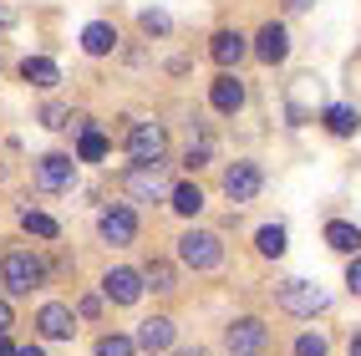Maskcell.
Returning a JSON list of instances; mask_svg holds the SVG:
<instances>
[{
  "instance_id": "cell-1",
  "label": "cell",
  "mask_w": 361,
  "mask_h": 356,
  "mask_svg": "<svg viewBox=\"0 0 361 356\" xmlns=\"http://www.w3.org/2000/svg\"><path fill=\"white\" fill-rule=\"evenodd\" d=\"M41 280H46V259H41V254H31V250H11L6 259H0V285H6L11 295H31Z\"/></svg>"
},
{
  "instance_id": "cell-2",
  "label": "cell",
  "mask_w": 361,
  "mask_h": 356,
  "mask_svg": "<svg viewBox=\"0 0 361 356\" xmlns=\"http://www.w3.org/2000/svg\"><path fill=\"white\" fill-rule=\"evenodd\" d=\"M178 259L194 265V270H214L224 259V245H219V234H209V229H188L178 240Z\"/></svg>"
},
{
  "instance_id": "cell-3",
  "label": "cell",
  "mask_w": 361,
  "mask_h": 356,
  "mask_svg": "<svg viewBox=\"0 0 361 356\" xmlns=\"http://www.w3.org/2000/svg\"><path fill=\"white\" fill-rule=\"evenodd\" d=\"M275 300L290 316H321L326 311V290H321V285H310V280H285L275 290Z\"/></svg>"
},
{
  "instance_id": "cell-4",
  "label": "cell",
  "mask_w": 361,
  "mask_h": 356,
  "mask_svg": "<svg viewBox=\"0 0 361 356\" xmlns=\"http://www.w3.org/2000/svg\"><path fill=\"white\" fill-rule=\"evenodd\" d=\"M123 183H128V194H133L137 204H158V199L173 194L158 163H137V168H128V173H123Z\"/></svg>"
},
{
  "instance_id": "cell-5",
  "label": "cell",
  "mask_w": 361,
  "mask_h": 356,
  "mask_svg": "<svg viewBox=\"0 0 361 356\" xmlns=\"http://www.w3.org/2000/svg\"><path fill=\"white\" fill-rule=\"evenodd\" d=\"M264 341H270V331H264V321H255V316H239V321H229V331H224L229 356H259Z\"/></svg>"
},
{
  "instance_id": "cell-6",
  "label": "cell",
  "mask_w": 361,
  "mask_h": 356,
  "mask_svg": "<svg viewBox=\"0 0 361 356\" xmlns=\"http://www.w3.org/2000/svg\"><path fill=\"white\" fill-rule=\"evenodd\" d=\"M128 153H133V163H163V153H168L163 123H137L128 133Z\"/></svg>"
},
{
  "instance_id": "cell-7",
  "label": "cell",
  "mask_w": 361,
  "mask_h": 356,
  "mask_svg": "<svg viewBox=\"0 0 361 356\" xmlns=\"http://www.w3.org/2000/svg\"><path fill=\"white\" fill-rule=\"evenodd\" d=\"M259 188H264V173L255 168V163H229V168H224V194L234 204H250Z\"/></svg>"
},
{
  "instance_id": "cell-8",
  "label": "cell",
  "mask_w": 361,
  "mask_h": 356,
  "mask_svg": "<svg viewBox=\"0 0 361 356\" xmlns=\"http://www.w3.org/2000/svg\"><path fill=\"white\" fill-rule=\"evenodd\" d=\"M71 178H77V163H71L66 153H46L36 163V183L51 188V194H56V188H71Z\"/></svg>"
},
{
  "instance_id": "cell-9",
  "label": "cell",
  "mask_w": 361,
  "mask_h": 356,
  "mask_svg": "<svg viewBox=\"0 0 361 356\" xmlns=\"http://www.w3.org/2000/svg\"><path fill=\"white\" fill-rule=\"evenodd\" d=\"M36 326H41V336H46V341H66L71 331H77V316H71V305L51 300V305H41V316H36Z\"/></svg>"
},
{
  "instance_id": "cell-10",
  "label": "cell",
  "mask_w": 361,
  "mask_h": 356,
  "mask_svg": "<svg viewBox=\"0 0 361 356\" xmlns=\"http://www.w3.org/2000/svg\"><path fill=\"white\" fill-rule=\"evenodd\" d=\"M97 229H102L107 245H133V240H137V219H133V209H123V204L107 209L102 219H97Z\"/></svg>"
},
{
  "instance_id": "cell-11",
  "label": "cell",
  "mask_w": 361,
  "mask_h": 356,
  "mask_svg": "<svg viewBox=\"0 0 361 356\" xmlns=\"http://www.w3.org/2000/svg\"><path fill=\"white\" fill-rule=\"evenodd\" d=\"M255 56L264 61V66H280L285 56H290V36H285V26H259V36H255Z\"/></svg>"
},
{
  "instance_id": "cell-12",
  "label": "cell",
  "mask_w": 361,
  "mask_h": 356,
  "mask_svg": "<svg viewBox=\"0 0 361 356\" xmlns=\"http://www.w3.org/2000/svg\"><path fill=\"white\" fill-rule=\"evenodd\" d=\"M209 102H214V112H239V107H245V82H239L234 77V71H219V82H214L209 87Z\"/></svg>"
},
{
  "instance_id": "cell-13",
  "label": "cell",
  "mask_w": 361,
  "mask_h": 356,
  "mask_svg": "<svg viewBox=\"0 0 361 356\" xmlns=\"http://www.w3.org/2000/svg\"><path fill=\"white\" fill-rule=\"evenodd\" d=\"M245 51H250V41H245V36H239V31H214V41H209V56H214V61H219L224 71H229V66H239V61H245Z\"/></svg>"
},
{
  "instance_id": "cell-14",
  "label": "cell",
  "mask_w": 361,
  "mask_h": 356,
  "mask_svg": "<svg viewBox=\"0 0 361 356\" xmlns=\"http://www.w3.org/2000/svg\"><path fill=\"white\" fill-rule=\"evenodd\" d=\"M133 341H137V351H168V346H173V321H168V316H148L137 326Z\"/></svg>"
},
{
  "instance_id": "cell-15",
  "label": "cell",
  "mask_w": 361,
  "mask_h": 356,
  "mask_svg": "<svg viewBox=\"0 0 361 356\" xmlns=\"http://www.w3.org/2000/svg\"><path fill=\"white\" fill-rule=\"evenodd\" d=\"M102 290H107L117 305H133V300L142 295V275H137V270H107Z\"/></svg>"
},
{
  "instance_id": "cell-16",
  "label": "cell",
  "mask_w": 361,
  "mask_h": 356,
  "mask_svg": "<svg viewBox=\"0 0 361 356\" xmlns=\"http://www.w3.org/2000/svg\"><path fill=\"white\" fill-rule=\"evenodd\" d=\"M20 77H26L31 87H41V92H51V87L61 82V71H56V61H51V56H26Z\"/></svg>"
},
{
  "instance_id": "cell-17",
  "label": "cell",
  "mask_w": 361,
  "mask_h": 356,
  "mask_svg": "<svg viewBox=\"0 0 361 356\" xmlns=\"http://www.w3.org/2000/svg\"><path fill=\"white\" fill-rule=\"evenodd\" d=\"M326 245L341 250V254H361V229L346 224V219H331V224H326Z\"/></svg>"
},
{
  "instance_id": "cell-18",
  "label": "cell",
  "mask_w": 361,
  "mask_h": 356,
  "mask_svg": "<svg viewBox=\"0 0 361 356\" xmlns=\"http://www.w3.org/2000/svg\"><path fill=\"white\" fill-rule=\"evenodd\" d=\"M112 46H117V31L107 26V20H92V26L82 31V51L87 56H107Z\"/></svg>"
},
{
  "instance_id": "cell-19",
  "label": "cell",
  "mask_w": 361,
  "mask_h": 356,
  "mask_svg": "<svg viewBox=\"0 0 361 356\" xmlns=\"http://www.w3.org/2000/svg\"><path fill=\"white\" fill-rule=\"evenodd\" d=\"M321 123H326V133H336V137H351V133L361 128V117H356V107L336 102V107H326V112H321Z\"/></svg>"
},
{
  "instance_id": "cell-20",
  "label": "cell",
  "mask_w": 361,
  "mask_h": 356,
  "mask_svg": "<svg viewBox=\"0 0 361 356\" xmlns=\"http://www.w3.org/2000/svg\"><path fill=\"white\" fill-rule=\"evenodd\" d=\"M168 204H173V214H183V219H194V214L204 209V188H199V183H178L173 194H168Z\"/></svg>"
},
{
  "instance_id": "cell-21",
  "label": "cell",
  "mask_w": 361,
  "mask_h": 356,
  "mask_svg": "<svg viewBox=\"0 0 361 356\" xmlns=\"http://www.w3.org/2000/svg\"><path fill=\"white\" fill-rule=\"evenodd\" d=\"M20 229H26V234H36V240H56V219H51V214H41V209H20Z\"/></svg>"
},
{
  "instance_id": "cell-22",
  "label": "cell",
  "mask_w": 361,
  "mask_h": 356,
  "mask_svg": "<svg viewBox=\"0 0 361 356\" xmlns=\"http://www.w3.org/2000/svg\"><path fill=\"white\" fill-rule=\"evenodd\" d=\"M255 245H259V254H285V224H264L259 234H255Z\"/></svg>"
},
{
  "instance_id": "cell-23",
  "label": "cell",
  "mask_w": 361,
  "mask_h": 356,
  "mask_svg": "<svg viewBox=\"0 0 361 356\" xmlns=\"http://www.w3.org/2000/svg\"><path fill=\"white\" fill-rule=\"evenodd\" d=\"M77 158H82V163H97V158H107V137H102L97 128H87V133H82V148H77Z\"/></svg>"
},
{
  "instance_id": "cell-24",
  "label": "cell",
  "mask_w": 361,
  "mask_h": 356,
  "mask_svg": "<svg viewBox=\"0 0 361 356\" xmlns=\"http://www.w3.org/2000/svg\"><path fill=\"white\" fill-rule=\"evenodd\" d=\"M142 280H148L153 290H173V265H163V259H153V265L142 270Z\"/></svg>"
},
{
  "instance_id": "cell-25",
  "label": "cell",
  "mask_w": 361,
  "mask_h": 356,
  "mask_svg": "<svg viewBox=\"0 0 361 356\" xmlns=\"http://www.w3.org/2000/svg\"><path fill=\"white\" fill-rule=\"evenodd\" d=\"M133 351H137L133 336H102L97 341V356H133Z\"/></svg>"
},
{
  "instance_id": "cell-26",
  "label": "cell",
  "mask_w": 361,
  "mask_h": 356,
  "mask_svg": "<svg viewBox=\"0 0 361 356\" xmlns=\"http://www.w3.org/2000/svg\"><path fill=\"white\" fill-rule=\"evenodd\" d=\"M137 20H142V31H148V36H168V31H173V20H168V11H142Z\"/></svg>"
},
{
  "instance_id": "cell-27",
  "label": "cell",
  "mask_w": 361,
  "mask_h": 356,
  "mask_svg": "<svg viewBox=\"0 0 361 356\" xmlns=\"http://www.w3.org/2000/svg\"><path fill=\"white\" fill-rule=\"evenodd\" d=\"M295 356H326V336H300L295 341Z\"/></svg>"
},
{
  "instance_id": "cell-28",
  "label": "cell",
  "mask_w": 361,
  "mask_h": 356,
  "mask_svg": "<svg viewBox=\"0 0 361 356\" xmlns=\"http://www.w3.org/2000/svg\"><path fill=\"white\" fill-rule=\"evenodd\" d=\"M41 123H46V128H66V123H71V112L51 102V107H46V112H41Z\"/></svg>"
},
{
  "instance_id": "cell-29",
  "label": "cell",
  "mask_w": 361,
  "mask_h": 356,
  "mask_svg": "<svg viewBox=\"0 0 361 356\" xmlns=\"http://www.w3.org/2000/svg\"><path fill=\"white\" fill-rule=\"evenodd\" d=\"M346 290L361 295V254H351V265H346Z\"/></svg>"
},
{
  "instance_id": "cell-30",
  "label": "cell",
  "mask_w": 361,
  "mask_h": 356,
  "mask_svg": "<svg viewBox=\"0 0 361 356\" xmlns=\"http://www.w3.org/2000/svg\"><path fill=\"white\" fill-rule=\"evenodd\" d=\"M183 163H188V168H204V163H209V142H199V148H188V158H183Z\"/></svg>"
},
{
  "instance_id": "cell-31",
  "label": "cell",
  "mask_w": 361,
  "mask_h": 356,
  "mask_svg": "<svg viewBox=\"0 0 361 356\" xmlns=\"http://www.w3.org/2000/svg\"><path fill=\"white\" fill-rule=\"evenodd\" d=\"M6 331H11V305L0 300V336H6Z\"/></svg>"
},
{
  "instance_id": "cell-32",
  "label": "cell",
  "mask_w": 361,
  "mask_h": 356,
  "mask_svg": "<svg viewBox=\"0 0 361 356\" xmlns=\"http://www.w3.org/2000/svg\"><path fill=\"white\" fill-rule=\"evenodd\" d=\"M285 6H290V11H310L316 0H285Z\"/></svg>"
},
{
  "instance_id": "cell-33",
  "label": "cell",
  "mask_w": 361,
  "mask_h": 356,
  "mask_svg": "<svg viewBox=\"0 0 361 356\" xmlns=\"http://www.w3.org/2000/svg\"><path fill=\"white\" fill-rule=\"evenodd\" d=\"M16 356H46V351H41V346H20Z\"/></svg>"
},
{
  "instance_id": "cell-34",
  "label": "cell",
  "mask_w": 361,
  "mask_h": 356,
  "mask_svg": "<svg viewBox=\"0 0 361 356\" xmlns=\"http://www.w3.org/2000/svg\"><path fill=\"white\" fill-rule=\"evenodd\" d=\"M0 356H16V346H6V336H0Z\"/></svg>"
},
{
  "instance_id": "cell-35",
  "label": "cell",
  "mask_w": 361,
  "mask_h": 356,
  "mask_svg": "<svg viewBox=\"0 0 361 356\" xmlns=\"http://www.w3.org/2000/svg\"><path fill=\"white\" fill-rule=\"evenodd\" d=\"M351 356H361V336H351Z\"/></svg>"
},
{
  "instance_id": "cell-36",
  "label": "cell",
  "mask_w": 361,
  "mask_h": 356,
  "mask_svg": "<svg viewBox=\"0 0 361 356\" xmlns=\"http://www.w3.org/2000/svg\"><path fill=\"white\" fill-rule=\"evenodd\" d=\"M178 356H204V351H178Z\"/></svg>"
}]
</instances>
